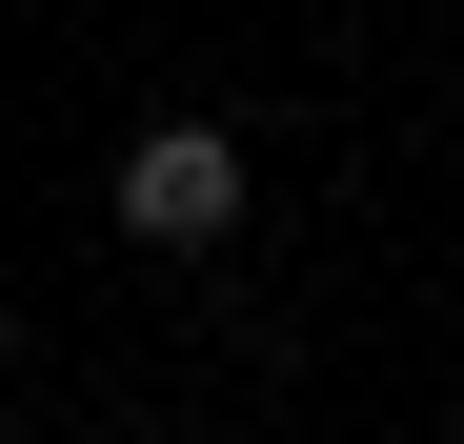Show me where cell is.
<instances>
[{
	"mask_svg": "<svg viewBox=\"0 0 464 444\" xmlns=\"http://www.w3.org/2000/svg\"><path fill=\"white\" fill-rule=\"evenodd\" d=\"M102 222L141 263H222V243H243V141H222V121H141L121 182H102Z\"/></svg>",
	"mask_w": 464,
	"mask_h": 444,
	"instance_id": "1",
	"label": "cell"
},
{
	"mask_svg": "<svg viewBox=\"0 0 464 444\" xmlns=\"http://www.w3.org/2000/svg\"><path fill=\"white\" fill-rule=\"evenodd\" d=\"M0 343H21V283H0Z\"/></svg>",
	"mask_w": 464,
	"mask_h": 444,
	"instance_id": "2",
	"label": "cell"
},
{
	"mask_svg": "<svg viewBox=\"0 0 464 444\" xmlns=\"http://www.w3.org/2000/svg\"><path fill=\"white\" fill-rule=\"evenodd\" d=\"M141 444H182V424H141Z\"/></svg>",
	"mask_w": 464,
	"mask_h": 444,
	"instance_id": "3",
	"label": "cell"
}]
</instances>
